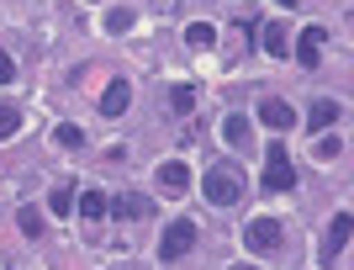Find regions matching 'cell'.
Wrapping results in <instances>:
<instances>
[{"label": "cell", "instance_id": "cell-14", "mask_svg": "<svg viewBox=\"0 0 354 270\" xmlns=\"http://www.w3.org/2000/svg\"><path fill=\"white\" fill-rule=\"evenodd\" d=\"M185 43L191 48H212L217 43V27H212V21H191V27H185Z\"/></svg>", "mask_w": 354, "mask_h": 270}, {"label": "cell", "instance_id": "cell-22", "mask_svg": "<svg viewBox=\"0 0 354 270\" xmlns=\"http://www.w3.org/2000/svg\"><path fill=\"white\" fill-rule=\"evenodd\" d=\"M16 80V64H11V53H0V85H11Z\"/></svg>", "mask_w": 354, "mask_h": 270}, {"label": "cell", "instance_id": "cell-10", "mask_svg": "<svg viewBox=\"0 0 354 270\" xmlns=\"http://www.w3.org/2000/svg\"><path fill=\"white\" fill-rule=\"evenodd\" d=\"M265 53L270 59H291V32H286V21H270L265 27Z\"/></svg>", "mask_w": 354, "mask_h": 270}, {"label": "cell", "instance_id": "cell-8", "mask_svg": "<svg viewBox=\"0 0 354 270\" xmlns=\"http://www.w3.org/2000/svg\"><path fill=\"white\" fill-rule=\"evenodd\" d=\"M106 212H111V217H148V212H153V201H148V196H117V201H106Z\"/></svg>", "mask_w": 354, "mask_h": 270}, {"label": "cell", "instance_id": "cell-18", "mask_svg": "<svg viewBox=\"0 0 354 270\" xmlns=\"http://www.w3.org/2000/svg\"><path fill=\"white\" fill-rule=\"evenodd\" d=\"M16 223H21V233H27V239H37V233H43V217H37V207H21V212H16Z\"/></svg>", "mask_w": 354, "mask_h": 270}, {"label": "cell", "instance_id": "cell-17", "mask_svg": "<svg viewBox=\"0 0 354 270\" xmlns=\"http://www.w3.org/2000/svg\"><path fill=\"white\" fill-rule=\"evenodd\" d=\"M53 143H59V149H80V143H85V133H80L74 122H64V127H53Z\"/></svg>", "mask_w": 354, "mask_h": 270}, {"label": "cell", "instance_id": "cell-19", "mask_svg": "<svg viewBox=\"0 0 354 270\" xmlns=\"http://www.w3.org/2000/svg\"><path fill=\"white\" fill-rule=\"evenodd\" d=\"M48 207L59 212V217H64V212H74V191H69V186H59V191L48 196Z\"/></svg>", "mask_w": 354, "mask_h": 270}, {"label": "cell", "instance_id": "cell-15", "mask_svg": "<svg viewBox=\"0 0 354 270\" xmlns=\"http://www.w3.org/2000/svg\"><path fill=\"white\" fill-rule=\"evenodd\" d=\"M169 111H180V117L196 111V90L191 85H169Z\"/></svg>", "mask_w": 354, "mask_h": 270}, {"label": "cell", "instance_id": "cell-16", "mask_svg": "<svg viewBox=\"0 0 354 270\" xmlns=\"http://www.w3.org/2000/svg\"><path fill=\"white\" fill-rule=\"evenodd\" d=\"M80 217H106V196L101 191H80Z\"/></svg>", "mask_w": 354, "mask_h": 270}, {"label": "cell", "instance_id": "cell-23", "mask_svg": "<svg viewBox=\"0 0 354 270\" xmlns=\"http://www.w3.org/2000/svg\"><path fill=\"white\" fill-rule=\"evenodd\" d=\"M339 149H344L339 138H323V143H317V159H333V154H339Z\"/></svg>", "mask_w": 354, "mask_h": 270}, {"label": "cell", "instance_id": "cell-25", "mask_svg": "<svg viewBox=\"0 0 354 270\" xmlns=\"http://www.w3.org/2000/svg\"><path fill=\"white\" fill-rule=\"evenodd\" d=\"M233 270H254V265H233Z\"/></svg>", "mask_w": 354, "mask_h": 270}, {"label": "cell", "instance_id": "cell-6", "mask_svg": "<svg viewBox=\"0 0 354 270\" xmlns=\"http://www.w3.org/2000/svg\"><path fill=\"white\" fill-rule=\"evenodd\" d=\"M127 106H133V85H127V80H111V85L101 90V117H122Z\"/></svg>", "mask_w": 354, "mask_h": 270}, {"label": "cell", "instance_id": "cell-21", "mask_svg": "<svg viewBox=\"0 0 354 270\" xmlns=\"http://www.w3.org/2000/svg\"><path fill=\"white\" fill-rule=\"evenodd\" d=\"M127 27H133V11H111V16H106V32H117V37H122Z\"/></svg>", "mask_w": 354, "mask_h": 270}, {"label": "cell", "instance_id": "cell-24", "mask_svg": "<svg viewBox=\"0 0 354 270\" xmlns=\"http://www.w3.org/2000/svg\"><path fill=\"white\" fill-rule=\"evenodd\" d=\"M275 6H286V11H296V0H275Z\"/></svg>", "mask_w": 354, "mask_h": 270}, {"label": "cell", "instance_id": "cell-11", "mask_svg": "<svg viewBox=\"0 0 354 270\" xmlns=\"http://www.w3.org/2000/svg\"><path fill=\"white\" fill-rule=\"evenodd\" d=\"M333 122H339V101H312V111H307V127L312 133H328V127H333Z\"/></svg>", "mask_w": 354, "mask_h": 270}, {"label": "cell", "instance_id": "cell-7", "mask_svg": "<svg viewBox=\"0 0 354 270\" xmlns=\"http://www.w3.org/2000/svg\"><path fill=\"white\" fill-rule=\"evenodd\" d=\"M153 180H159V191H164V196H180L185 186H191V170L180 165V159H164V165H159V175H153Z\"/></svg>", "mask_w": 354, "mask_h": 270}, {"label": "cell", "instance_id": "cell-3", "mask_svg": "<svg viewBox=\"0 0 354 270\" xmlns=\"http://www.w3.org/2000/svg\"><path fill=\"white\" fill-rule=\"evenodd\" d=\"M196 239H201V228H196L191 217H175V223L164 228V239H159V260H164V265L185 260V255L196 249Z\"/></svg>", "mask_w": 354, "mask_h": 270}, {"label": "cell", "instance_id": "cell-5", "mask_svg": "<svg viewBox=\"0 0 354 270\" xmlns=\"http://www.w3.org/2000/svg\"><path fill=\"white\" fill-rule=\"evenodd\" d=\"M323 48H328V27H317V21L301 27V37H296V64H301V69H317V64H323Z\"/></svg>", "mask_w": 354, "mask_h": 270}, {"label": "cell", "instance_id": "cell-2", "mask_svg": "<svg viewBox=\"0 0 354 270\" xmlns=\"http://www.w3.org/2000/svg\"><path fill=\"white\" fill-rule=\"evenodd\" d=\"M201 191H207L212 207H233L238 196H243V175H238L233 165H212L207 180H201Z\"/></svg>", "mask_w": 354, "mask_h": 270}, {"label": "cell", "instance_id": "cell-20", "mask_svg": "<svg viewBox=\"0 0 354 270\" xmlns=\"http://www.w3.org/2000/svg\"><path fill=\"white\" fill-rule=\"evenodd\" d=\"M16 127H21V111H16V106H0V138H11Z\"/></svg>", "mask_w": 354, "mask_h": 270}, {"label": "cell", "instance_id": "cell-4", "mask_svg": "<svg viewBox=\"0 0 354 270\" xmlns=\"http://www.w3.org/2000/svg\"><path fill=\"white\" fill-rule=\"evenodd\" d=\"M281 239H286L281 217H254V223H243V244H249V249H259V255L281 249Z\"/></svg>", "mask_w": 354, "mask_h": 270}, {"label": "cell", "instance_id": "cell-9", "mask_svg": "<svg viewBox=\"0 0 354 270\" xmlns=\"http://www.w3.org/2000/svg\"><path fill=\"white\" fill-rule=\"evenodd\" d=\"M259 122H265V127H275V133H286V127H291V106L286 101H275V96H270V101H259Z\"/></svg>", "mask_w": 354, "mask_h": 270}, {"label": "cell", "instance_id": "cell-13", "mask_svg": "<svg viewBox=\"0 0 354 270\" xmlns=\"http://www.w3.org/2000/svg\"><path fill=\"white\" fill-rule=\"evenodd\" d=\"M344 244H349V212H339V217H333V228H328V260L339 255Z\"/></svg>", "mask_w": 354, "mask_h": 270}, {"label": "cell", "instance_id": "cell-1", "mask_svg": "<svg viewBox=\"0 0 354 270\" xmlns=\"http://www.w3.org/2000/svg\"><path fill=\"white\" fill-rule=\"evenodd\" d=\"M265 186L270 191H291L296 186V165H291V143L286 138H270L265 143Z\"/></svg>", "mask_w": 354, "mask_h": 270}, {"label": "cell", "instance_id": "cell-12", "mask_svg": "<svg viewBox=\"0 0 354 270\" xmlns=\"http://www.w3.org/2000/svg\"><path fill=\"white\" fill-rule=\"evenodd\" d=\"M222 138H227V143H249V117H243V111H227V117H222Z\"/></svg>", "mask_w": 354, "mask_h": 270}]
</instances>
